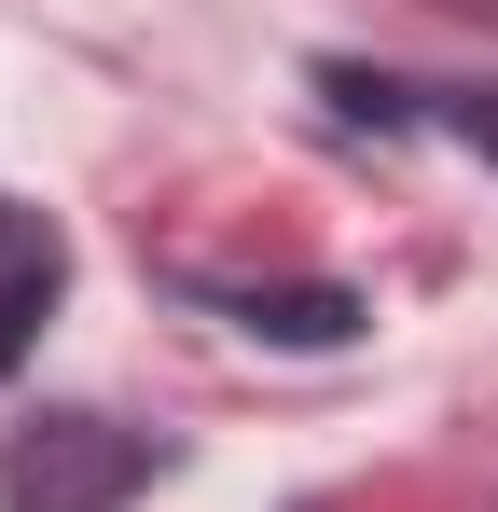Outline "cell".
<instances>
[{
    "instance_id": "6da1fadb",
    "label": "cell",
    "mask_w": 498,
    "mask_h": 512,
    "mask_svg": "<svg viewBox=\"0 0 498 512\" xmlns=\"http://www.w3.org/2000/svg\"><path fill=\"white\" fill-rule=\"evenodd\" d=\"M125 485H153V443H125V429H97V416H42L0 457V499L14 512H111Z\"/></svg>"
},
{
    "instance_id": "7a4b0ae2",
    "label": "cell",
    "mask_w": 498,
    "mask_h": 512,
    "mask_svg": "<svg viewBox=\"0 0 498 512\" xmlns=\"http://www.w3.org/2000/svg\"><path fill=\"white\" fill-rule=\"evenodd\" d=\"M42 305H56V222H0V374L28 360V333H42Z\"/></svg>"
},
{
    "instance_id": "3957f363",
    "label": "cell",
    "mask_w": 498,
    "mask_h": 512,
    "mask_svg": "<svg viewBox=\"0 0 498 512\" xmlns=\"http://www.w3.org/2000/svg\"><path fill=\"white\" fill-rule=\"evenodd\" d=\"M457 14H498V0H457Z\"/></svg>"
}]
</instances>
